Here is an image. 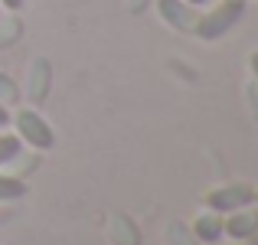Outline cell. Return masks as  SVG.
I'll list each match as a JSON object with an SVG mask.
<instances>
[{"mask_svg": "<svg viewBox=\"0 0 258 245\" xmlns=\"http://www.w3.org/2000/svg\"><path fill=\"white\" fill-rule=\"evenodd\" d=\"M242 13H245V0H222L219 7H213L209 13H203V17L196 20L193 33L200 39H219V36H226V33L239 23Z\"/></svg>", "mask_w": 258, "mask_h": 245, "instance_id": "6da1fadb", "label": "cell"}, {"mask_svg": "<svg viewBox=\"0 0 258 245\" xmlns=\"http://www.w3.org/2000/svg\"><path fill=\"white\" fill-rule=\"evenodd\" d=\"M10 121H13V128H17V138L23 141V144H30L33 151H49L52 141H56V134L46 125V118L39 111H33V108H20Z\"/></svg>", "mask_w": 258, "mask_h": 245, "instance_id": "7a4b0ae2", "label": "cell"}, {"mask_svg": "<svg viewBox=\"0 0 258 245\" xmlns=\"http://www.w3.org/2000/svg\"><path fill=\"white\" fill-rule=\"evenodd\" d=\"M203 203H206V209H213V213L226 216V213H235V209H242V206H248V203H255V190L248 187V183H229V187L209 190V193L203 196Z\"/></svg>", "mask_w": 258, "mask_h": 245, "instance_id": "3957f363", "label": "cell"}, {"mask_svg": "<svg viewBox=\"0 0 258 245\" xmlns=\"http://www.w3.org/2000/svg\"><path fill=\"white\" fill-rule=\"evenodd\" d=\"M255 229H258V209H252V203L222 216V235H229L235 242H248L255 235Z\"/></svg>", "mask_w": 258, "mask_h": 245, "instance_id": "277c9868", "label": "cell"}, {"mask_svg": "<svg viewBox=\"0 0 258 245\" xmlns=\"http://www.w3.org/2000/svg\"><path fill=\"white\" fill-rule=\"evenodd\" d=\"M157 13L180 33H193L196 30V7L183 4V0H157Z\"/></svg>", "mask_w": 258, "mask_h": 245, "instance_id": "5b68a950", "label": "cell"}, {"mask_svg": "<svg viewBox=\"0 0 258 245\" xmlns=\"http://www.w3.org/2000/svg\"><path fill=\"white\" fill-rule=\"evenodd\" d=\"M193 239H200L203 245H216L222 239V216L219 213H200L193 219Z\"/></svg>", "mask_w": 258, "mask_h": 245, "instance_id": "8992f818", "label": "cell"}, {"mask_svg": "<svg viewBox=\"0 0 258 245\" xmlns=\"http://www.w3.org/2000/svg\"><path fill=\"white\" fill-rule=\"evenodd\" d=\"M20 196H26V183L20 180V176L0 173V203H13V200H20Z\"/></svg>", "mask_w": 258, "mask_h": 245, "instance_id": "52a82bcc", "label": "cell"}, {"mask_svg": "<svg viewBox=\"0 0 258 245\" xmlns=\"http://www.w3.org/2000/svg\"><path fill=\"white\" fill-rule=\"evenodd\" d=\"M20 154H23V141L17 134H0V167L13 163Z\"/></svg>", "mask_w": 258, "mask_h": 245, "instance_id": "ba28073f", "label": "cell"}, {"mask_svg": "<svg viewBox=\"0 0 258 245\" xmlns=\"http://www.w3.org/2000/svg\"><path fill=\"white\" fill-rule=\"evenodd\" d=\"M33 69H36V76H33V82H36V88H33V101H43V95L49 92V63L36 59Z\"/></svg>", "mask_w": 258, "mask_h": 245, "instance_id": "9c48e42d", "label": "cell"}, {"mask_svg": "<svg viewBox=\"0 0 258 245\" xmlns=\"http://www.w3.org/2000/svg\"><path fill=\"white\" fill-rule=\"evenodd\" d=\"M13 101H20V88L10 76L0 72V105H13Z\"/></svg>", "mask_w": 258, "mask_h": 245, "instance_id": "30bf717a", "label": "cell"}, {"mask_svg": "<svg viewBox=\"0 0 258 245\" xmlns=\"http://www.w3.org/2000/svg\"><path fill=\"white\" fill-rule=\"evenodd\" d=\"M248 69H252V76H255V82H258V52H252V56H248Z\"/></svg>", "mask_w": 258, "mask_h": 245, "instance_id": "8fae6325", "label": "cell"}, {"mask_svg": "<svg viewBox=\"0 0 258 245\" xmlns=\"http://www.w3.org/2000/svg\"><path fill=\"white\" fill-rule=\"evenodd\" d=\"M0 7H7V10H20L23 0H0Z\"/></svg>", "mask_w": 258, "mask_h": 245, "instance_id": "7c38bea8", "label": "cell"}, {"mask_svg": "<svg viewBox=\"0 0 258 245\" xmlns=\"http://www.w3.org/2000/svg\"><path fill=\"white\" fill-rule=\"evenodd\" d=\"M10 125V111H7V105H0V128Z\"/></svg>", "mask_w": 258, "mask_h": 245, "instance_id": "4fadbf2b", "label": "cell"}, {"mask_svg": "<svg viewBox=\"0 0 258 245\" xmlns=\"http://www.w3.org/2000/svg\"><path fill=\"white\" fill-rule=\"evenodd\" d=\"M183 4H189V7H196V10H200V7H206L209 0H183Z\"/></svg>", "mask_w": 258, "mask_h": 245, "instance_id": "5bb4252c", "label": "cell"}, {"mask_svg": "<svg viewBox=\"0 0 258 245\" xmlns=\"http://www.w3.org/2000/svg\"><path fill=\"white\" fill-rule=\"evenodd\" d=\"M248 245H258V229H255V235H252V239H248Z\"/></svg>", "mask_w": 258, "mask_h": 245, "instance_id": "9a60e30c", "label": "cell"}, {"mask_svg": "<svg viewBox=\"0 0 258 245\" xmlns=\"http://www.w3.org/2000/svg\"><path fill=\"white\" fill-rule=\"evenodd\" d=\"M0 10H4V7H0Z\"/></svg>", "mask_w": 258, "mask_h": 245, "instance_id": "2e32d148", "label": "cell"}]
</instances>
